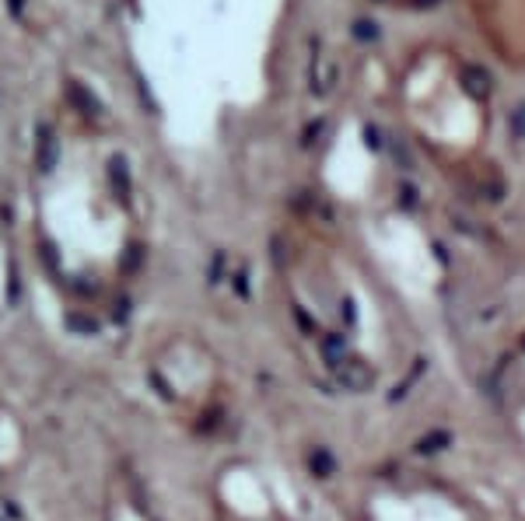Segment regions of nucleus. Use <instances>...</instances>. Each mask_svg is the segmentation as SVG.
I'll return each instance as SVG.
<instances>
[{"label": "nucleus", "instance_id": "1", "mask_svg": "<svg viewBox=\"0 0 525 521\" xmlns=\"http://www.w3.org/2000/svg\"><path fill=\"white\" fill-rule=\"evenodd\" d=\"M336 378H340V385L350 389V392H364V389L375 382V375H371L361 360H347L343 368H336Z\"/></svg>", "mask_w": 525, "mask_h": 521}, {"label": "nucleus", "instance_id": "2", "mask_svg": "<svg viewBox=\"0 0 525 521\" xmlns=\"http://www.w3.org/2000/svg\"><path fill=\"white\" fill-rule=\"evenodd\" d=\"M445 444H448V434H431V437H424V441H420L417 448L427 455V451H441Z\"/></svg>", "mask_w": 525, "mask_h": 521}, {"label": "nucleus", "instance_id": "3", "mask_svg": "<svg viewBox=\"0 0 525 521\" xmlns=\"http://www.w3.org/2000/svg\"><path fill=\"white\" fill-rule=\"evenodd\" d=\"M312 469L319 472V476H329V472H333V458H329L326 451H315V455H312Z\"/></svg>", "mask_w": 525, "mask_h": 521}]
</instances>
